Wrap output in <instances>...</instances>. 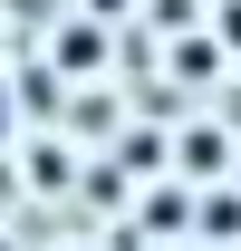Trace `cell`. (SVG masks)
<instances>
[{
    "label": "cell",
    "instance_id": "obj_4",
    "mask_svg": "<svg viewBox=\"0 0 241 251\" xmlns=\"http://www.w3.org/2000/svg\"><path fill=\"white\" fill-rule=\"evenodd\" d=\"M174 68L193 77V87H203V77H222V39H183V49H174Z\"/></svg>",
    "mask_w": 241,
    "mask_h": 251
},
{
    "label": "cell",
    "instance_id": "obj_3",
    "mask_svg": "<svg viewBox=\"0 0 241 251\" xmlns=\"http://www.w3.org/2000/svg\"><path fill=\"white\" fill-rule=\"evenodd\" d=\"M106 58V29H96V20H68L58 29V68H96Z\"/></svg>",
    "mask_w": 241,
    "mask_h": 251
},
{
    "label": "cell",
    "instance_id": "obj_8",
    "mask_svg": "<svg viewBox=\"0 0 241 251\" xmlns=\"http://www.w3.org/2000/svg\"><path fill=\"white\" fill-rule=\"evenodd\" d=\"M232 193H241V164H232Z\"/></svg>",
    "mask_w": 241,
    "mask_h": 251
},
{
    "label": "cell",
    "instance_id": "obj_7",
    "mask_svg": "<svg viewBox=\"0 0 241 251\" xmlns=\"http://www.w3.org/2000/svg\"><path fill=\"white\" fill-rule=\"evenodd\" d=\"M116 10H125V0H87V20H116Z\"/></svg>",
    "mask_w": 241,
    "mask_h": 251
},
{
    "label": "cell",
    "instance_id": "obj_9",
    "mask_svg": "<svg viewBox=\"0 0 241 251\" xmlns=\"http://www.w3.org/2000/svg\"><path fill=\"white\" fill-rule=\"evenodd\" d=\"M0 251H10V232H0Z\"/></svg>",
    "mask_w": 241,
    "mask_h": 251
},
{
    "label": "cell",
    "instance_id": "obj_5",
    "mask_svg": "<svg viewBox=\"0 0 241 251\" xmlns=\"http://www.w3.org/2000/svg\"><path fill=\"white\" fill-rule=\"evenodd\" d=\"M222 39H232V49H241V0H222Z\"/></svg>",
    "mask_w": 241,
    "mask_h": 251
},
{
    "label": "cell",
    "instance_id": "obj_1",
    "mask_svg": "<svg viewBox=\"0 0 241 251\" xmlns=\"http://www.w3.org/2000/svg\"><path fill=\"white\" fill-rule=\"evenodd\" d=\"M174 164L193 174V184H212V174H232V135H222V126H183V145H174Z\"/></svg>",
    "mask_w": 241,
    "mask_h": 251
},
{
    "label": "cell",
    "instance_id": "obj_6",
    "mask_svg": "<svg viewBox=\"0 0 241 251\" xmlns=\"http://www.w3.org/2000/svg\"><path fill=\"white\" fill-rule=\"evenodd\" d=\"M10 116H20V97H10V77H0V135H10Z\"/></svg>",
    "mask_w": 241,
    "mask_h": 251
},
{
    "label": "cell",
    "instance_id": "obj_2",
    "mask_svg": "<svg viewBox=\"0 0 241 251\" xmlns=\"http://www.w3.org/2000/svg\"><path fill=\"white\" fill-rule=\"evenodd\" d=\"M193 222H203V242H241V193H232V184L203 193V203H193Z\"/></svg>",
    "mask_w": 241,
    "mask_h": 251
}]
</instances>
